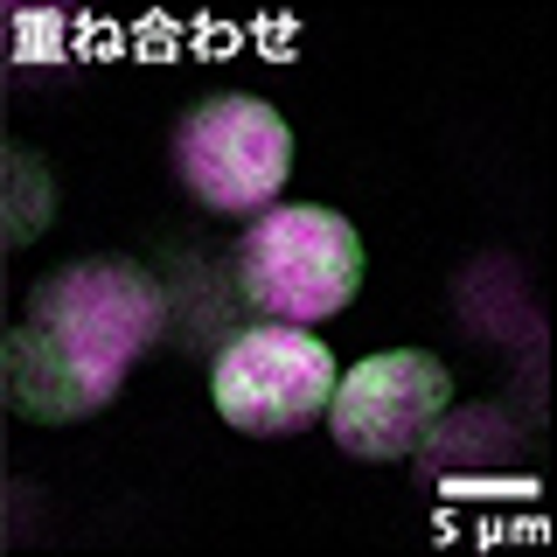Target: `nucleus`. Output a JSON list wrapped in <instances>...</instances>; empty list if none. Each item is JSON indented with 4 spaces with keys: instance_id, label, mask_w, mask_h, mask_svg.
I'll use <instances>...</instances> for the list:
<instances>
[{
    "instance_id": "nucleus-1",
    "label": "nucleus",
    "mask_w": 557,
    "mask_h": 557,
    "mask_svg": "<svg viewBox=\"0 0 557 557\" xmlns=\"http://www.w3.org/2000/svg\"><path fill=\"white\" fill-rule=\"evenodd\" d=\"M161 335V286L126 258H77L28 293V321L0 348L8 411L63 425L119 397L133 356Z\"/></svg>"
},
{
    "instance_id": "nucleus-4",
    "label": "nucleus",
    "mask_w": 557,
    "mask_h": 557,
    "mask_svg": "<svg viewBox=\"0 0 557 557\" xmlns=\"http://www.w3.org/2000/svg\"><path fill=\"white\" fill-rule=\"evenodd\" d=\"M174 174L216 216H265L293 174V133L265 98H202L174 126Z\"/></svg>"
},
{
    "instance_id": "nucleus-5",
    "label": "nucleus",
    "mask_w": 557,
    "mask_h": 557,
    "mask_svg": "<svg viewBox=\"0 0 557 557\" xmlns=\"http://www.w3.org/2000/svg\"><path fill=\"white\" fill-rule=\"evenodd\" d=\"M453 405V376L440 356L425 348H383V356H362L348 376H335V397H327V425H335V446L348 460H405L418 453L440 411Z\"/></svg>"
},
{
    "instance_id": "nucleus-3",
    "label": "nucleus",
    "mask_w": 557,
    "mask_h": 557,
    "mask_svg": "<svg viewBox=\"0 0 557 557\" xmlns=\"http://www.w3.org/2000/svg\"><path fill=\"white\" fill-rule=\"evenodd\" d=\"M335 397V356L321 335H300L286 321H258L231 335L209 362V405L251 440H293L313 418H327Z\"/></svg>"
},
{
    "instance_id": "nucleus-2",
    "label": "nucleus",
    "mask_w": 557,
    "mask_h": 557,
    "mask_svg": "<svg viewBox=\"0 0 557 557\" xmlns=\"http://www.w3.org/2000/svg\"><path fill=\"white\" fill-rule=\"evenodd\" d=\"M237 278H244V300L265 313V321L313 327V321H327V313H342L356 300L362 237L348 216H335L321 202H272L244 231Z\"/></svg>"
}]
</instances>
